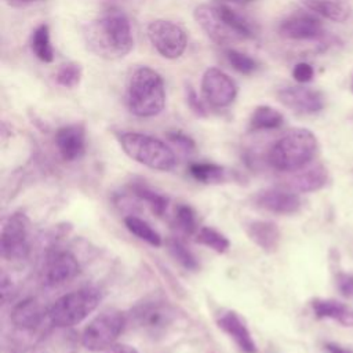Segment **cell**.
I'll return each mask as SVG.
<instances>
[{"label":"cell","instance_id":"83f0119b","mask_svg":"<svg viewBox=\"0 0 353 353\" xmlns=\"http://www.w3.org/2000/svg\"><path fill=\"white\" fill-rule=\"evenodd\" d=\"M167 247H168L171 255L175 258V261H178L183 268H186L189 270H196L199 268L197 258L181 240L171 239L167 241Z\"/></svg>","mask_w":353,"mask_h":353},{"label":"cell","instance_id":"6da1fadb","mask_svg":"<svg viewBox=\"0 0 353 353\" xmlns=\"http://www.w3.org/2000/svg\"><path fill=\"white\" fill-rule=\"evenodd\" d=\"M83 36L88 50L105 59L123 58L134 46L130 21L120 11H108L88 22Z\"/></svg>","mask_w":353,"mask_h":353},{"label":"cell","instance_id":"f546056e","mask_svg":"<svg viewBox=\"0 0 353 353\" xmlns=\"http://www.w3.org/2000/svg\"><path fill=\"white\" fill-rule=\"evenodd\" d=\"M81 66L76 62H68V63H63L57 74H55V80L59 85L65 87V88H74L80 80H81Z\"/></svg>","mask_w":353,"mask_h":353},{"label":"cell","instance_id":"ffe728a7","mask_svg":"<svg viewBox=\"0 0 353 353\" xmlns=\"http://www.w3.org/2000/svg\"><path fill=\"white\" fill-rule=\"evenodd\" d=\"M44 316L40 302L34 298H28L17 303L11 312L12 323L22 330L36 328Z\"/></svg>","mask_w":353,"mask_h":353},{"label":"cell","instance_id":"5bb4252c","mask_svg":"<svg viewBox=\"0 0 353 353\" xmlns=\"http://www.w3.org/2000/svg\"><path fill=\"white\" fill-rule=\"evenodd\" d=\"M79 272V262L70 252L55 251L44 263L43 279L47 285H59L74 279Z\"/></svg>","mask_w":353,"mask_h":353},{"label":"cell","instance_id":"f35d334b","mask_svg":"<svg viewBox=\"0 0 353 353\" xmlns=\"http://www.w3.org/2000/svg\"><path fill=\"white\" fill-rule=\"evenodd\" d=\"M325 349L328 350V353H353L349 349H345L336 343H325Z\"/></svg>","mask_w":353,"mask_h":353},{"label":"cell","instance_id":"cb8c5ba5","mask_svg":"<svg viewBox=\"0 0 353 353\" xmlns=\"http://www.w3.org/2000/svg\"><path fill=\"white\" fill-rule=\"evenodd\" d=\"M30 46H32V51L34 52V55L43 61V62H52L54 59V50L51 46V40H50V28L46 23L39 25L33 34H32V40H30Z\"/></svg>","mask_w":353,"mask_h":353},{"label":"cell","instance_id":"8fae6325","mask_svg":"<svg viewBox=\"0 0 353 353\" xmlns=\"http://www.w3.org/2000/svg\"><path fill=\"white\" fill-rule=\"evenodd\" d=\"M201 90L207 102L215 108L229 106L237 95L234 81L218 68H208L204 72L201 79Z\"/></svg>","mask_w":353,"mask_h":353},{"label":"cell","instance_id":"4316f807","mask_svg":"<svg viewBox=\"0 0 353 353\" xmlns=\"http://www.w3.org/2000/svg\"><path fill=\"white\" fill-rule=\"evenodd\" d=\"M196 241L205 245V247H210L211 250H214L215 252H225L229 245H230V241L228 240L226 236H223L222 233H219L218 230L210 228V226H201L196 234Z\"/></svg>","mask_w":353,"mask_h":353},{"label":"cell","instance_id":"7a4b0ae2","mask_svg":"<svg viewBox=\"0 0 353 353\" xmlns=\"http://www.w3.org/2000/svg\"><path fill=\"white\" fill-rule=\"evenodd\" d=\"M193 15L205 34L219 46L255 36L252 21L228 6L201 4L194 8Z\"/></svg>","mask_w":353,"mask_h":353},{"label":"cell","instance_id":"7402d4cb","mask_svg":"<svg viewBox=\"0 0 353 353\" xmlns=\"http://www.w3.org/2000/svg\"><path fill=\"white\" fill-rule=\"evenodd\" d=\"M248 236L262 250H276L280 241V230L276 223L269 221H255L248 226Z\"/></svg>","mask_w":353,"mask_h":353},{"label":"cell","instance_id":"9a60e30c","mask_svg":"<svg viewBox=\"0 0 353 353\" xmlns=\"http://www.w3.org/2000/svg\"><path fill=\"white\" fill-rule=\"evenodd\" d=\"M256 204L273 214H281V215H288V214H295L299 211L302 201L301 197L298 196L296 192L291 189H266L263 192H259L255 197Z\"/></svg>","mask_w":353,"mask_h":353},{"label":"cell","instance_id":"e575fe53","mask_svg":"<svg viewBox=\"0 0 353 353\" xmlns=\"http://www.w3.org/2000/svg\"><path fill=\"white\" fill-rule=\"evenodd\" d=\"M314 76V69L307 62H299L292 69V77L298 83H309Z\"/></svg>","mask_w":353,"mask_h":353},{"label":"cell","instance_id":"8992f818","mask_svg":"<svg viewBox=\"0 0 353 353\" xmlns=\"http://www.w3.org/2000/svg\"><path fill=\"white\" fill-rule=\"evenodd\" d=\"M97 288H80L58 298L48 310L50 321L55 327H73L91 314L101 302Z\"/></svg>","mask_w":353,"mask_h":353},{"label":"cell","instance_id":"f1b7e54d","mask_svg":"<svg viewBox=\"0 0 353 353\" xmlns=\"http://www.w3.org/2000/svg\"><path fill=\"white\" fill-rule=\"evenodd\" d=\"M225 55L228 62L232 65V68L243 74H251L259 68V63L254 58L234 48H228L225 51Z\"/></svg>","mask_w":353,"mask_h":353},{"label":"cell","instance_id":"30bf717a","mask_svg":"<svg viewBox=\"0 0 353 353\" xmlns=\"http://www.w3.org/2000/svg\"><path fill=\"white\" fill-rule=\"evenodd\" d=\"M174 310L164 302H145L131 312V320L135 327L149 336L163 335L172 324Z\"/></svg>","mask_w":353,"mask_h":353},{"label":"cell","instance_id":"603a6c76","mask_svg":"<svg viewBox=\"0 0 353 353\" xmlns=\"http://www.w3.org/2000/svg\"><path fill=\"white\" fill-rule=\"evenodd\" d=\"M284 123L283 114L272 106L261 105L256 106L250 117V130H274Z\"/></svg>","mask_w":353,"mask_h":353},{"label":"cell","instance_id":"74e56055","mask_svg":"<svg viewBox=\"0 0 353 353\" xmlns=\"http://www.w3.org/2000/svg\"><path fill=\"white\" fill-rule=\"evenodd\" d=\"M108 353H139L134 346L125 345V343H117L113 345L110 349H108Z\"/></svg>","mask_w":353,"mask_h":353},{"label":"cell","instance_id":"3957f363","mask_svg":"<svg viewBox=\"0 0 353 353\" xmlns=\"http://www.w3.org/2000/svg\"><path fill=\"white\" fill-rule=\"evenodd\" d=\"M317 148V138L310 130L292 128L273 143L268 159L273 168L294 172L313 160Z\"/></svg>","mask_w":353,"mask_h":353},{"label":"cell","instance_id":"d590c367","mask_svg":"<svg viewBox=\"0 0 353 353\" xmlns=\"http://www.w3.org/2000/svg\"><path fill=\"white\" fill-rule=\"evenodd\" d=\"M168 138L171 142H174L175 145H178L179 148L185 149V150H189L194 146V142L192 141V138H189L188 135H185L183 132L181 131H172L168 134Z\"/></svg>","mask_w":353,"mask_h":353},{"label":"cell","instance_id":"52a82bcc","mask_svg":"<svg viewBox=\"0 0 353 353\" xmlns=\"http://www.w3.org/2000/svg\"><path fill=\"white\" fill-rule=\"evenodd\" d=\"M125 327V317L120 312L108 310L88 323L81 335L83 346L90 352L110 349Z\"/></svg>","mask_w":353,"mask_h":353},{"label":"cell","instance_id":"e0dca14e","mask_svg":"<svg viewBox=\"0 0 353 353\" xmlns=\"http://www.w3.org/2000/svg\"><path fill=\"white\" fill-rule=\"evenodd\" d=\"M218 325L223 330L244 353H256L255 341L251 336L243 319L233 310H228L218 317Z\"/></svg>","mask_w":353,"mask_h":353},{"label":"cell","instance_id":"b9f144b4","mask_svg":"<svg viewBox=\"0 0 353 353\" xmlns=\"http://www.w3.org/2000/svg\"><path fill=\"white\" fill-rule=\"evenodd\" d=\"M352 88H353V83H352Z\"/></svg>","mask_w":353,"mask_h":353},{"label":"cell","instance_id":"60d3db41","mask_svg":"<svg viewBox=\"0 0 353 353\" xmlns=\"http://www.w3.org/2000/svg\"><path fill=\"white\" fill-rule=\"evenodd\" d=\"M226 1H232V3H239V4H243V3H250V1H254V0H226Z\"/></svg>","mask_w":353,"mask_h":353},{"label":"cell","instance_id":"7c38bea8","mask_svg":"<svg viewBox=\"0 0 353 353\" xmlns=\"http://www.w3.org/2000/svg\"><path fill=\"white\" fill-rule=\"evenodd\" d=\"M279 33L288 40L309 41L323 39L325 30L319 18L301 12L285 18L279 26Z\"/></svg>","mask_w":353,"mask_h":353},{"label":"cell","instance_id":"ac0fdd59","mask_svg":"<svg viewBox=\"0 0 353 353\" xmlns=\"http://www.w3.org/2000/svg\"><path fill=\"white\" fill-rule=\"evenodd\" d=\"M295 174L291 176V179L287 183V188L299 192V193H306V192H316L325 186L328 174L327 170L321 165H312L309 168H301L298 171H294Z\"/></svg>","mask_w":353,"mask_h":353},{"label":"cell","instance_id":"277c9868","mask_svg":"<svg viewBox=\"0 0 353 353\" xmlns=\"http://www.w3.org/2000/svg\"><path fill=\"white\" fill-rule=\"evenodd\" d=\"M125 101L130 112L138 117H153L161 113L165 105L161 76L148 66L134 70L128 80Z\"/></svg>","mask_w":353,"mask_h":353},{"label":"cell","instance_id":"4dcf8cb0","mask_svg":"<svg viewBox=\"0 0 353 353\" xmlns=\"http://www.w3.org/2000/svg\"><path fill=\"white\" fill-rule=\"evenodd\" d=\"M135 194H137L141 200L146 201V203L150 205V208L153 210V212H156L157 215H163L164 211L167 210L168 199H167L165 196H163V194H160V193H157V192L149 189V188L138 186V188H135Z\"/></svg>","mask_w":353,"mask_h":353},{"label":"cell","instance_id":"1f68e13d","mask_svg":"<svg viewBox=\"0 0 353 353\" xmlns=\"http://www.w3.org/2000/svg\"><path fill=\"white\" fill-rule=\"evenodd\" d=\"M174 222L181 232H183L186 234L193 233L196 230V215H194L193 208L189 205H185V204L178 205L175 216H174Z\"/></svg>","mask_w":353,"mask_h":353},{"label":"cell","instance_id":"836d02e7","mask_svg":"<svg viewBox=\"0 0 353 353\" xmlns=\"http://www.w3.org/2000/svg\"><path fill=\"white\" fill-rule=\"evenodd\" d=\"M335 280L339 292L346 298H353V273L339 272Z\"/></svg>","mask_w":353,"mask_h":353},{"label":"cell","instance_id":"484cf974","mask_svg":"<svg viewBox=\"0 0 353 353\" xmlns=\"http://www.w3.org/2000/svg\"><path fill=\"white\" fill-rule=\"evenodd\" d=\"M124 223H125L127 229L132 234H135L138 239L146 241L148 244H150L153 247L161 245V236L146 221H143L138 216H134V215H128L124 218Z\"/></svg>","mask_w":353,"mask_h":353},{"label":"cell","instance_id":"ba28073f","mask_svg":"<svg viewBox=\"0 0 353 353\" xmlns=\"http://www.w3.org/2000/svg\"><path fill=\"white\" fill-rule=\"evenodd\" d=\"M148 39L154 50L167 59L179 58L186 48L185 30L167 19H154L146 28Z\"/></svg>","mask_w":353,"mask_h":353},{"label":"cell","instance_id":"5b68a950","mask_svg":"<svg viewBox=\"0 0 353 353\" xmlns=\"http://www.w3.org/2000/svg\"><path fill=\"white\" fill-rule=\"evenodd\" d=\"M119 142L128 157L149 168L170 171L176 163L171 148L152 135L141 132H121L119 135Z\"/></svg>","mask_w":353,"mask_h":353},{"label":"cell","instance_id":"d4e9b609","mask_svg":"<svg viewBox=\"0 0 353 353\" xmlns=\"http://www.w3.org/2000/svg\"><path fill=\"white\" fill-rule=\"evenodd\" d=\"M189 172L203 183H218L228 179L226 170L214 163H193L189 167Z\"/></svg>","mask_w":353,"mask_h":353},{"label":"cell","instance_id":"8d00e7d4","mask_svg":"<svg viewBox=\"0 0 353 353\" xmlns=\"http://www.w3.org/2000/svg\"><path fill=\"white\" fill-rule=\"evenodd\" d=\"M0 287H1V298L3 301L6 302L8 296L12 295V291H14V287H12V283L11 280L7 277V274L3 272L1 273V279H0Z\"/></svg>","mask_w":353,"mask_h":353},{"label":"cell","instance_id":"d6a6232c","mask_svg":"<svg viewBox=\"0 0 353 353\" xmlns=\"http://www.w3.org/2000/svg\"><path fill=\"white\" fill-rule=\"evenodd\" d=\"M186 103L196 116H199V117L207 116V109H205L203 101L199 98V95L190 85L186 87Z\"/></svg>","mask_w":353,"mask_h":353},{"label":"cell","instance_id":"9c48e42d","mask_svg":"<svg viewBox=\"0 0 353 353\" xmlns=\"http://www.w3.org/2000/svg\"><path fill=\"white\" fill-rule=\"evenodd\" d=\"M29 226L28 216L21 212H15L6 219L0 236L3 258L8 261H22L28 256L30 248Z\"/></svg>","mask_w":353,"mask_h":353},{"label":"cell","instance_id":"d6986e66","mask_svg":"<svg viewBox=\"0 0 353 353\" xmlns=\"http://www.w3.org/2000/svg\"><path fill=\"white\" fill-rule=\"evenodd\" d=\"M312 309L319 319H331L345 327H353V309L343 302L316 298L312 301Z\"/></svg>","mask_w":353,"mask_h":353},{"label":"cell","instance_id":"44dd1931","mask_svg":"<svg viewBox=\"0 0 353 353\" xmlns=\"http://www.w3.org/2000/svg\"><path fill=\"white\" fill-rule=\"evenodd\" d=\"M301 3L312 12L334 22H345L350 17V7L342 0H301Z\"/></svg>","mask_w":353,"mask_h":353},{"label":"cell","instance_id":"4fadbf2b","mask_svg":"<svg viewBox=\"0 0 353 353\" xmlns=\"http://www.w3.org/2000/svg\"><path fill=\"white\" fill-rule=\"evenodd\" d=\"M279 101L288 109L301 114H313L324 108L320 91L306 87H284L277 92Z\"/></svg>","mask_w":353,"mask_h":353},{"label":"cell","instance_id":"ab89813d","mask_svg":"<svg viewBox=\"0 0 353 353\" xmlns=\"http://www.w3.org/2000/svg\"><path fill=\"white\" fill-rule=\"evenodd\" d=\"M11 4H28V3H33L37 0H8Z\"/></svg>","mask_w":353,"mask_h":353},{"label":"cell","instance_id":"2e32d148","mask_svg":"<svg viewBox=\"0 0 353 353\" xmlns=\"http://www.w3.org/2000/svg\"><path fill=\"white\" fill-rule=\"evenodd\" d=\"M55 145L65 161L79 160L85 152V130L81 124L61 127L55 134Z\"/></svg>","mask_w":353,"mask_h":353}]
</instances>
